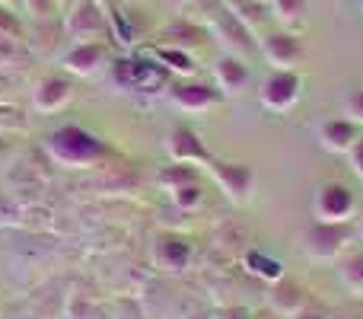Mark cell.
<instances>
[{
	"label": "cell",
	"instance_id": "obj_1",
	"mask_svg": "<svg viewBox=\"0 0 363 319\" xmlns=\"http://www.w3.org/2000/svg\"><path fill=\"white\" fill-rule=\"evenodd\" d=\"M48 147H51V157L64 163V166H93V163H99L108 153L102 141H96L93 134H86L83 128H74V125L51 134Z\"/></svg>",
	"mask_w": 363,
	"mask_h": 319
},
{
	"label": "cell",
	"instance_id": "obj_2",
	"mask_svg": "<svg viewBox=\"0 0 363 319\" xmlns=\"http://www.w3.org/2000/svg\"><path fill=\"white\" fill-rule=\"evenodd\" d=\"M357 217V198L345 182H322L313 195V220L315 224L347 227Z\"/></svg>",
	"mask_w": 363,
	"mask_h": 319
},
{
	"label": "cell",
	"instance_id": "obj_3",
	"mask_svg": "<svg viewBox=\"0 0 363 319\" xmlns=\"http://www.w3.org/2000/svg\"><path fill=\"white\" fill-rule=\"evenodd\" d=\"M211 179L220 185L230 205H249L255 195V166L245 160H211L207 163Z\"/></svg>",
	"mask_w": 363,
	"mask_h": 319
},
{
	"label": "cell",
	"instance_id": "obj_4",
	"mask_svg": "<svg viewBox=\"0 0 363 319\" xmlns=\"http://www.w3.org/2000/svg\"><path fill=\"white\" fill-rule=\"evenodd\" d=\"M300 249L309 262L315 265H332L345 256L347 249V227H332V224H315L300 233Z\"/></svg>",
	"mask_w": 363,
	"mask_h": 319
},
{
	"label": "cell",
	"instance_id": "obj_5",
	"mask_svg": "<svg viewBox=\"0 0 363 319\" xmlns=\"http://www.w3.org/2000/svg\"><path fill=\"white\" fill-rule=\"evenodd\" d=\"M303 99V77L296 70H271L258 87V102L274 115H287Z\"/></svg>",
	"mask_w": 363,
	"mask_h": 319
},
{
	"label": "cell",
	"instance_id": "obj_6",
	"mask_svg": "<svg viewBox=\"0 0 363 319\" xmlns=\"http://www.w3.org/2000/svg\"><path fill=\"white\" fill-rule=\"evenodd\" d=\"M61 26H64V36L67 38H74L77 45H86V42H99V36L108 26V16H106V10H102V4H96V0H80L74 10L64 13Z\"/></svg>",
	"mask_w": 363,
	"mask_h": 319
},
{
	"label": "cell",
	"instance_id": "obj_7",
	"mask_svg": "<svg viewBox=\"0 0 363 319\" xmlns=\"http://www.w3.org/2000/svg\"><path fill=\"white\" fill-rule=\"evenodd\" d=\"M211 32L217 36V42L226 48V55H236V58H249L252 51H258V42L252 38V29L230 10V6H220L211 19Z\"/></svg>",
	"mask_w": 363,
	"mask_h": 319
},
{
	"label": "cell",
	"instance_id": "obj_8",
	"mask_svg": "<svg viewBox=\"0 0 363 319\" xmlns=\"http://www.w3.org/2000/svg\"><path fill=\"white\" fill-rule=\"evenodd\" d=\"M258 51L271 64V70H296L303 64V58H306L300 36L290 29H274L264 38H258Z\"/></svg>",
	"mask_w": 363,
	"mask_h": 319
},
{
	"label": "cell",
	"instance_id": "obj_9",
	"mask_svg": "<svg viewBox=\"0 0 363 319\" xmlns=\"http://www.w3.org/2000/svg\"><path fill=\"white\" fill-rule=\"evenodd\" d=\"M112 77L118 87L138 90V93H160L166 87V70L153 61H134V58H121L112 64Z\"/></svg>",
	"mask_w": 363,
	"mask_h": 319
},
{
	"label": "cell",
	"instance_id": "obj_10",
	"mask_svg": "<svg viewBox=\"0 0 363 319\" xmlns=\"http://www.w3.org/2000/svg\"><path fill=\"white\" fill-rule=\"evenodd\" d=\"M169 99L179 112H211L213 106H220L223 96H220L217 87H207V83H198V80H182V83H172Z\"/></svg>",
	"mask_w": 363,
	"mask_h": 319
},
{
	"label": "cell",
	"instance_id": "obj_11",
	"mask_svg": "<svg viewBox=\"0 0 363 319\" xmlns=\"http://www.w3.org/2000/svg\"><path fill=\"white\" fill-rule=\"evenodd\" d=\"M252 80V70H249V61L245 58H236V55H220L213 61V83H217L220 96H239Z\"/></svg>",
	"mask_w": 363,
	"mask_h": 319
},
{
	"label": "cell",
	"instance_id": "obj_12",
	"mask_svg": "<svg viewBox=\"0 0 363 319\" xmlns=\"http://www.w3.org/2000/svg\"><path fill=\"white\" fill-rule=\"evenodd\" d=\"M166 151H169L172 163H188V166H207V163L213 160L211 151L204 147V141H201V134L191 131V128H185V125L169 134Z\"/></svg>",
	"mask_w": 363,
	"mask_h": 319
},
{
	"label": "cell",
	"instance_id": "obj_13",
	"mask_svg": "<svg viewBox=\"0 0 363 319\" xmlns=\"http://www.w3.org/2000/svg\"><path fill=\"white\" fill-rule=\"evenodd\" d=\"M70 96H74V87H70L67 77L48 74V77H42V80L35 83V90H32V106H35V112L51 115V112H57L61 106H67Z\"/></svg>",
	"mask_w": 363,
	"mask_h": 319
},
{
	"label": "cell",
	"instance_id": "obj_14",
	"mask_svg": "<svg viewBox=\"0 0 363 319\" xmlns=\"http://www.w3.org/2000/svg\"><path fill=\"white\" fill-rule=\"evenodd\" d=\"M315 138H319L322 151H328V153H347V151H351V144L360 138V134H357V125H354V121H347L345 115H335V119L319 121V128H315Z\"/></svg>",
	"mask_w": 363,
	"mask_h": 319
},
{
	"label": "cell",
	"instance_id": "obj_15",
	"mask_svg": "<svg viewBox=\"0 0 363 319\" xmlns=\"http://www.w3.org/2000/svg\"><path fill=\"white\" fill-rule=\"evenodd\" d=\"M108 61V48L102 42H86V45H74V48L64 55V67L70 74L80 77H93L96 70H102Z\"/></svg>",
	"mask_w": 363,
	"mask_h": 319
},
{
	"label": "cell",
	"instance_id": "obj_16",
	"mask_svg": "<svg viewBox=\"0 0 363 319\" xmlns=\"http://www.w3.org/2000/svg\"><path fill=\"white\" fill-rule=\"evenodd\" d=\"M306 307H309V297H306V288H303V284L290 281V278H281L277 284H271V310H274L277 316L290 319Z\"/></svg>",
	"mask_w": 363,
	"mask_h": 319
},
{
	"label": "cell",
	"instance_id": "obj_17",
	"mask_svg": "<svg viewBox=\"0 0 363 319\" xmlns=\"http://www.w3.org/2000/svg\"><path fill=\"white\" fill-rule=\"evenodd\" d=\"M188 262H191V246H188V239L176 237V233H169V237H163L157 243V265L166 271H185Z\"/></svg>",
	"mask_w": 363,
	"mask_h": 319
},
{
	"label": "cell",
	"instance_id": "obj_18",
	"mask_svg": "<svg viewBox=\"0 0 363 319\" xmlns=\"http://www.w3.org/2000/svg\"><path fill=\"white\" fill-rule=\"evenodd\" d=\"M242 262H245V269H249L252 275L262 278V281H268V284H277L281 278H287V271H284V262H281V259L268 256V252H262V249H249Z\"/></svg>",
	"mask_w": 363,
	"mask_h": 319
},
{
	"label": "cell",
	"instance_id": "obj_19",
	"mask_svg": "<svg viewBox=\"0 0 363 319\" xmlns=\"http://www.w3.org/2000/svg\"><path fill=\"white\" fill-rule=\"evenodd\" d=\"M32 48L26 45V38L0 36V70H23L32 64Z\"/></svg>",
	"mask_w": 363,
	"mask_h": 319
},
{
	"label": "cell",
	"instance_id": "obj_20",
	"mask_svg": "<svg viewBox=\"0 0 363 319\" xmlns=\"http://www.w3.org/2000/svg\"><path fill=\"white\" fill-rule=\"evenodd\" d=\"M338 281L345 284L347 294H354L363 301V252H354V256H347L345 262H341Z\"/></svg>",
	"mask_w": 363,
	"mask_h": 319
},
{
	"label": "cell",
	"instance_id": "obj_21",
	"mask_svg": "<svg viewBox=\"0 0 363 319\" xmlns=\"http://www.w3.org/2000/svg\"><path fill=\"white\" fill-rule=\"evenodd\" d=\"M157 58L169 70H176V74H194V58L188 55L185 48H179V45H160Z\"/></svg>",
	"mask_w": 363,
	"mask_h": 319
},
{
	"label": "cell",
	"instance_id": "obj_22",
	"mask_svg": "<svg viewBox=\"0 0 363 319\" xmlns=\"http://www.w3.org/2000/svg\"><path fill=\"white\" fill-rule=\"evenodd\" d=\"M160 182H163L166 188H182V185H191V182H198V166H188V163H172V166H166L163 173H160Z\"/></svg>",
	"mask_w": 363,
	"mask_h": 319
},
{
	"label": "cell",
	"instance_id": "obj_23",
	"mask_svg": "<svg viewBox=\"0 0 363 319\" xmlns=\"http://www.w3.org/2000/svg\"><path fill=\"white\" fill-rule=\"evenodd\" d=\"M268 4H271V13H274L284 26H294L306 16L309 0H268Z\"/></svg>",
	"mask_w": 363,
	"mask_h": 319
},
{
	"label": "cell",
	"instance_id": "obj_24",
	"mask_svg": "<svg viewBox=\"0 0 363 319\" xmlns=\"http://www.w3.org/2000/svg\"><path fill=\"white\" fill-rule=\"evenodd\" d=\"M172 205L179 207V211H198L201 201H204V192H201L198 182H191V185H182V188H172Z\"/></svg>",
	"mask_w": 363,
	"mask_h": 319
},
{
	"label": "cell",
	"instance_id": "obj_25",
	"mask_svg": "<svg viewBox=\"0 0 363 319\" xmlns=\"http://www.w3.org/2000/svg\"><path fill=\"white\" fill-rule=\"evenodd\" d=\"M341 109H345V119L360 128L363 125V87L351 90V93L345 96V102H341Z\"/></svg>",
	"mask_w": 363,
	"mask_h": 319
},
{
	"label": "cell",
	"instance_id": "obj_26",
	"mask_svg": "<svg viewBox=\"0 0 363 319\" xmlns=\"http://www.w3.org/2000/svg\"><path fill=\"white\" fill-rule=\"evenodd\" d=\"M19 4L29 10V16H35V23L38 19H55L57 13V0H19Z\"/></svg>",
	"mask_w": 363,
	"mask_h": 319
},
{
	"label": "cell",
	"instance_id": "obj_27",
	"mask_svg": "<svg viewBox=\"0 0 363 319\" xmlns=\"http://www.w3.org/2000/svg\"><path fill=\"white\" fill-rule=\"evenodd\" d=\"M0 36L26 38L23 23H19V19H16V13H10V6H0Z\"/></svg>",
	"mask_w": 363,
	"mask_h": 319
},
{
	"label": "cell",
	"instance_id": "obj_28",
	"mask_svg": "<svg viewBox=\"0 0 363 319\" xmlns=\"http://www.w3.org/2000/svg\"><path fill=\"white\" fill-rule=\"evenodd\" d=\"M345 157H347V163H351V173H354V175H357V179L363 182V134H360L357 141H354V144H351V151H347Z\"/></svg>",
	"mask_w": 363,
	"mask_h": 319
},
{
	"label": "cell",
	"instance_id": "obj_29",
	"mask_svg": "<svg viewBox=\"0 0 363 319\" xmlns=\"http://www.w3.org/2000/svg\"><path fill=\"white\" fill-rule=\"evenodd\" d=\"M290 319H332V316H328L325 310H319V307H313V303H309L306 310H300V313L290 316Z\"/></svg>",
	"mask_w": 363,
	"mask_h": 319
},
{
	"label": "cell",
	"instance_id": "obj_30",
	"mask_svg": "<svg viewBox=\"0 0 363 319\" xmlns=\"http://www.w3.org/2000/svg\"><path fill=\"white\" fill-rule=\"evenodd\" d=\"M220 319H252V316H249V313H245V310L233 307V310H223V313H220Z\"/></svg>",
	"mask_w": 363,
	"mask_h": 319
},
{
	"label": "cell",
	"instance_id": "obj_31",
	"mask_svg": "<svg viewBox=\"0 0 363 319\" xmlns=\"http://www.w3.org/2000/svg\"><path fill=\"white\" fill-rule=\"evenodd\" d=\"M77 4H80V0H57V10H64V13H67V10H74Z\"/></svg>",
	"mask_w": 363,
	"mask_h": 319
},
{
	"label": "cell",
	"instance_id": "obj_32",
	"mask_svg": "<svg viewBox=\"0 0 363 319\" xmlns=\"http://www.w3.org/2000/svg\"><path fill=\"white\" fill-rule=\"evenodd\" d=\"M354 230H357V237L363 239V211H357V217H354Z\"/></svg>",
	"mask_w": 363,
	"mask_h": 319
},
{
	"label": "cell",
	"instance_id": "obj_33",
	"mask_svg": "<svg viewBox=\"0 0 363 319\" xmlns=\"http://www.w3.org/2000/svg\"><path fill=\"white\" fill-rule=\"evenodd\" d=\"M169 4H172V6H185L188 0H169Z\"/></svg>",
	"mask_w": 363,
	"mask_h": 319
},
{
	"label": "cell",
	"instance_id": "obj_34",
	"mask_svg": "<svg viewBox=\"0 0 363 319\" xmlns=\"http://www.w3.org/2000/svg\"><path fill=\"white\" fill-rule=\"evenodd\" d=\"M0 4H4V6H10V4H13V6H16V4H19V0H0Z\"/></svg>",
	"mask_w": 363,
	"mask_h": 319
},
{
	"label": "cell",
	"instance_id": "obj_35",
	"mask_svg": "<svg viewBox=\"0 0 363 319\" xmlns=\"http://www.w3.org/2000/svg\"><path fill=\"white\" fill-rule=\"evenodd\" d=\"M255 4H268V0H255Z\"/></svg>",
	"mask_w": 363,
	"mask_h": 319
},
{
	"label": "cell",
	"instance_id": "obj_36",
	"mask_svg": "<svg viewBox=\"0 0 363 319\" xmlns=\"http://www.w3.org/2000/svg\"><path fill=\"white\" fill-rule=\"evenodd\" d=\"M360 6H363V0H360Z\"/></svg>",
	"mask_w": 363,
	"mask_h": 319
}]
</instances>
